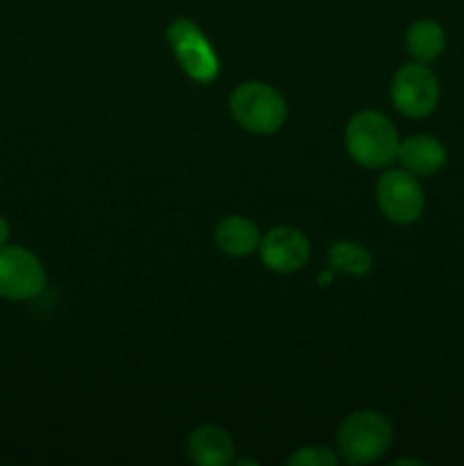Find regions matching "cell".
Here are the masks:
<instances>
[{
    "label": "cell",
    "instance_id": "obj_12",
    "mask_svg": "<svg viewBox=\"0 0 464 466\" xmlns=\"http://www.w3.org/2000/svg\"><path fill=\"white\" fill-rule=\"evenodd\" d=\"M405 44H408V53L412 55L414 62L430 64V62H435L441 53H444L446 35H444V30H441L439 23L417 21L408 30Z\"/></svg>",
    "mask_w": 464,
    "mask_h": 466
},
{
    "label": "cell",
    "instance_id": "obj_13",
    "mask_svg": "<svg viewBox=\"0 0 464 466\" xmlns=\"http://www.w3.org/2000/svg\"><path fill=\"white\" fill-rule=\"evenodd\" d=\"M328 262L335 271L359 278L373 268V255L355 241H335L328 250Z\"/></svg>",
    "mask_w": 464,
    "mask_h": 466
},
{
    "label": "cell",
    "instance_id": "obj_4",
    "mask_svg": "<svg viewBox=\"0 0 464 466\" xmlns=\"http://www.w3.org/2000/svg\"><path fill=\"white\" fill-rule=\"evenodd\" d=\"M166 36L177 64L191 80L203 82V85L217 80L218 68H221L218 66V55L194 21H189V18L173 21Z\"/></svg>",
    "mask_w": 464,
    "mask_h": 466
},
{
    "label": "cell",
    "instance_id": "obj_16",
    "mask_svg": "<svg viewBox=\"0 0 464 466\" xmlns=\"http://www.w3.org/2000/svg\"><path fill=\"white\" fill-rule=\"evenodd\" d=\"M7 237H9V223L0 217V246H5Z\"/></svg>",
    "mask_w": 464,
    "mask_h": 466
},
{
    "label": "cell",
    "instance_id": "obj_6",
    "mask_svg": "<svg viewBox=\"0 0 464 466\" xmlns=\"http://www.w3.org/2000/svg\"><path fill=\"white\" fill-rule=\"evenodd\" d=\"M376 198L380 212L398 226L414 223L426 208V196L417 176L405 168L382 173L376 185Z\"/></svg>",
    "mask_w": 464,
    "mask_h": 466
},
{
    "label": "cell",
    "instance_id": "obj_17",
    "mask_svg": "<svg viewBox=\"0 0 464 466\" xmlns=\"http://www.w3.org/2000/svg\"><path fill=\"white\" fill-rule=\"evenodd\" d=\"M396 466H403V464H421V460H414V458H403V460H396Z\"/></svg>",
    "mask_w": 464,
    "mask_h": 466
},
{
    "label": "cell",
    "instance_id": "obj_2",
    "mask_svg": "<svg viewBox=\"0 0 464 466\" xmlns=\"http://www.w3.org/2000/svg\"><path fill=\"white\" fill-rule=\"evenodd\" d=\"M394 441V426L376 410H359L341 421L337 432L339 458L348 464H371L385 458Z\"/></svg>",
    "mask_w": 464,
    "mask_h": 466
},
{
    "label": "cell",
    "instance_id": "obj_11",
    "mask_svg": "<svg viewBox=\"0 0 464 466\" xmlns=\"http://www.w3.org/2000/svg\"><path fill=\"white\" fill-rule=\"evenodd\" d=\"M257 226L246 217H226L214 230V244L227 258H248L259 250Z\"/></svg>",
    "mask_w": 464,
    "mask_h": 466
},
{
    "label": "cell",
    "instance_id": "obj_10",
    "mask_svg": "<svg viewBox=\"0 0 464 466\" xmlns=\"http://www.w3.org/2000/svg\"><path fill=\"white\" fill-rule=\"evenodd\" d=\"M398 159L405 171L414 176H435L446 164V148L430 135H414L400 141Z\"/></svg>",
    "mask_w": 464,
    "mask_h": 466
},
{
    "label": "cell",
    "instance_id": "obj_5",
    "mask_svg": "<svg viewBox=\"0 0 464 466\" xmlns=\"http://www.w3.org/2000/svg\"><path fill=\"white\" fill-rule=\"evenodd\" d=\"M391 100L403 116H428V114L435 112L437 103H439L437 76L421 62L405 64L391 77Z\"/></svg>",
    "mask_w": 464,
    "mask_h": 466
},
{
    "label": "cell",
    "instance_id": "obj_9",
    "mask_svg": "<svg viewBox=\"0 0 464 466\" xmlns=\"http://www.w3.org/2000/svg\"><path fill=\"white\" fill-rule=\"evenodd\" d=\"M189 460L200 466H226L235 462V440L230 432L214 423L198 426L187 441Z\"/></svg>",
    "mask_w": 464,
    "mask_h": 466
},
{
    "label": "cell",
    "instance_id": "obj_14",
    "mask_svg": "<svg viewBox=\"0 0 464 466\" xmlns=\"http://www.w3.org/2000/svg\"><path fill=\"white\" fill-rule=\"evenodd\" d=\"M337 462L339 455L326 446H303L287 460V464L291 466H335Z\"/></svg>",
    "mask_w": 464,
    "mask_h": 466
},
{
    "label": "cell",
    "instance_id": "obj_3",
    "mask_svg": "<svg viewBox=\"0 0 464 466\" xmlns=\"http://www.w3.org/2000/svg\"><path fill=\"white\" fill-rule=\"evenodd\" d=\"M230 114L253 135H273L287 121V103L264 82H244L230 96Z\"/></svg>",
    "mask_w": 464,
    "mask_h": 466
},
{
    "label": "cell",
    "instance_id": "obj_15",
    "mask_svg": "<svg viewBox=\"0 0 464 466\" xmlns=\"http://www.w3.org/2000/svg\"><path fill=\"white\" fill-rule=\"evenodd\" d=\"M332 278H335V268H328V271L318 273V285L328 287L332 282Z\"/></svg>",
    "mask_w": 464,
    "mask_h": 466
},
{
    "label": "cell",
    "instance_id": "obj_7",
    "mask_svg": "<svg viewBox=\"0 0 464 466\" xmlns=\"http://www.w3.org/2000/svg\"><path fill=\"white\" fill-rule=\"evenodd\" d=\"M44 287L45 271L36 255L21 246H0V299H35Z\"/></svg>",
    "mask_w": 464,
    "mask_h": 466
},
{
    "label": "cell",
    "instance_id": "obj_1",
    "mask_svg": "<svg viewBox=\"0 0 464 466\" xmlns=\"http://www.w3.org/2000/svg\"><path fill=\"white\" fill-rule=\"evenodd\" d=\"M398 130L376 109L358 112L346 126V150L364 168L389 167L398 157Z\"/></svg>",
    "mask_w": 464,
    "mask_h": 466
},
{
    "label": "cell",
    "instance_id": "obj_8",
    "mask_svg": "<svg viewBox=\"0 0 464 466\" xmlns=\"http://www.w3.org/2000/svg\"><path fill=\"white\" fill-rule=\"evenodd\" d=\"M259 255L268 271L296 273L309 259V239L298 228L280 226L259 241Z\"/></svg>",
    "mask_w": 464,
    "mask_h": 466
}]
</instances>
